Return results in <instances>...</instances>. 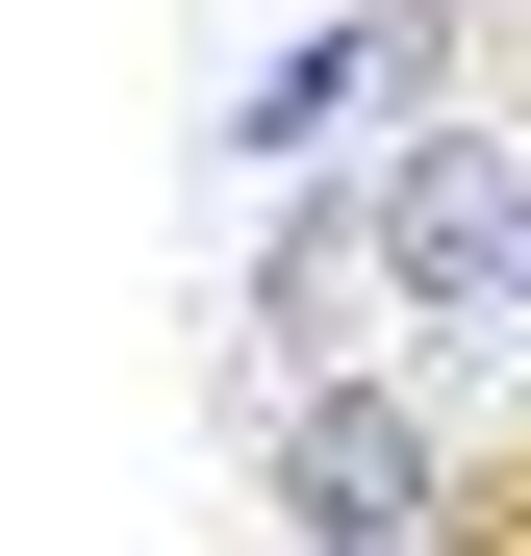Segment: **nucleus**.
<instances>
[{
  "mask_svg": "<svg viewBox=\"0 0 531 556\" xmlns=\"http://www.w3.org/2000/svg\"><path fill=\"white\" fill-rule=\"evenodd\" d=\"M354 278H380V329H506L531 304V127H506V76H456V102H405L354 152Z\"/></svg>",
  "mask_w": 531,
  "mask_h": 556,
  "instance_id": "obj_1",
  "label": "nucleus"
},
{
  "mask_svg": "<svg viewBox=\"0 0 531 556\" xmlns=\"http://www.w3.org/2000/svg\"><path fill=\"white\" fill-rule=\"evenodd\" d=\"M253 506H279V556H430V506H456L430 380H380V354L279 380V405H253Z\"/></svg>",
  "mask_w": 531,
  "mask_h": 556,
  "instance_id": "obj_2",
  "label": "nucleus"
},
{
  "mask_svg": "<svg viewBox=\"0 0 531 556\" xmlns=\"http://www.w3.org/2000/svg\"><path fill=\"white\" fill-rule=\"evenodd\" d=\"M481 26H506V0H329L304 51H253V76H228V152H253V177L380 152L405 102H456V51H481Z\"/></svg>",
  "mask_w": 531,
  "mask_h": 556,
  "instance_id": "obj_3",
  "label": "nucleus"
},
{
  "mask_svg": "<svg viewBox=\"0 0 531 556\" xmlns=\"http://www.w3.org/2000/svg\"><path fill=\"white\" fill-rule=\"evenodd\" d=\"M430 556H531V405L456 455V506H430Z\"/></svg>",
  "mask_w": 531,
  "mask_h": 556,
  "instance_id": "obj_4",
  "label": "nucleus"
},
{
  "mask_svg": "<svg viewBox=\"0 0 531 556\" xmlns=\"http://www.w3.org/2000/svg\"><path fill=\"white\" fill-rule=\"evenodd\" d=\"M506 329H531V304H506Z\"/></svg>",
  "mask_w": 531,
  "mask_h": 556,
  "instance_id": "obj_5",
  "label": "nucleus"
}]
</instances>
